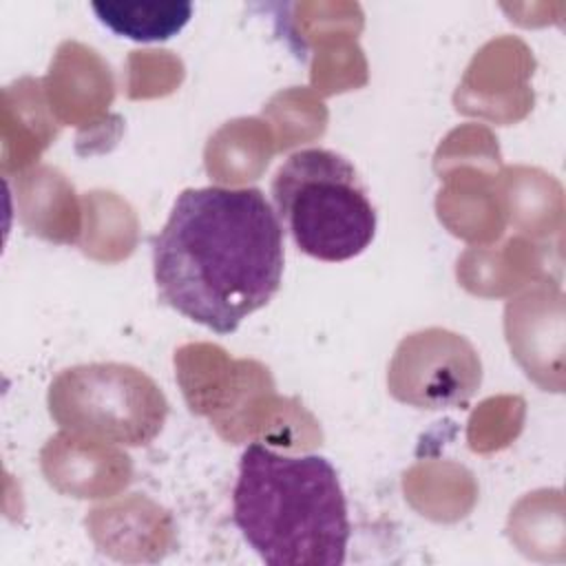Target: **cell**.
<instances>
[{"mask_svg": "<svg viewBox=\"0 0 566 566\" xmlns=\"http://www.w3.org/2000/svg\"><path fill=\"white\" fill-rule=\"evenodd\" d=\"M283 265V226L259 188H186L153 237L159 298L217 334L274 298Z\"/></svg>", "mask_w": 566, "mask_h": 566, "instance_id": "6da1fadb", "label": "cell"}, {"mask_svg": "<svg viewBox=\"0 0 566 566\" xmlns=\"http://www.w3.org/2000/svg\"><path fill=\"white\" fill-rule=\"evenodd\" d=\"M232 520L272 566H340L349 542L347 500L323 455H283L252 442L239 460Z\"/></svg>", "mask_w": 566, "mask_h": 566, "instance_id": "7a4b0ae2", "label": "cell"}, {"mask_svg": "<svg viewBox=\"0 0 566 566\" xmlns=\"http://www.w3.org/2000/svg\"><path fill=\"white\" fill-rule=\"evenodd\" d=\"M270 192L281 226L312 259L349 261L374 241L376 210L352 161L334 150L303 148L290 155Z\"/></svg>", "mask_w": 566, "mask_h": 566, "instance_id": "3957f363", "label": "cell"}, {"mask_svg": "<svg viewBox=\"0 0 566 566\" xmlns=\"http://www.w3.org/2000/svg\"><path fill=\"white\" fill-rule=\"evenodd\" d=\"M46 400L60 429L106 444L144 447L168 416V400L155 380L124 363L69 367L53 378Z\"/></svg>", "mask_w": 566, "mask_h": 566, "instance_id": "277c9868", "label": "cell"}, {"mask_svg": "<svg viewBox=\"0 0 566 566\" xmlns=\"http://www.w3.org/2000/svg\"><path fill=\"white\" fill-rule=\"evenodd\" d=\"M394 367L429 369L394 371L402 374L394 382V394L405 402L427 409L464 405L480 382V360L473 347L444 329H427L405 340Z\"/></svg>", "mask_w": 566, "mask_h": 566, "instance_id": "5b68a950", "label": "cell"}, {"mask_svg": "<svg viewBox=\"0 0 566 566\" xmlns=\"http://www.w3.org/2000/svg\"><path fill=\"white\" fill-rule=\"evenodd\" d=\"M91 7L104 27L137 42L168 40L192 15L190 2H93Z\"/></svg>", "mask_w": 566, "mask_h": 566, "instance_id": "8992f818", "label": "cell"}]
</instances>
